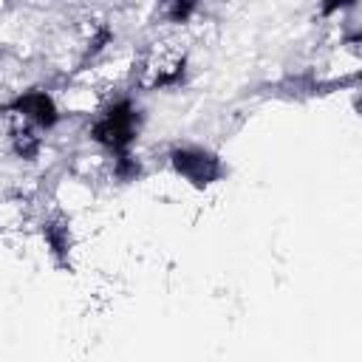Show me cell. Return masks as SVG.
<instances>
[{
    "mask_svg": "<svg viewBox=\"0 0 362 362\" xmlns=\"http://www.w3.org/2000/svg\"><path fill=\"white\" fill-rule=\"evenodd\" d=\"M113 175H116L119 181H133V178L141 175V164H139L130 153H119L116 161H113Z\"/></svg>",
    "mask_w": 362,
    "mask_h": 362,
    "instance_id": "52a82bcc",
    "label": "cell"
},
{
    "mask_svg": "<svg viewBox=\"0 0 362 362\" xmlns=\"http://www.w3.org/2000/svg\"><path fill=\"white\" fill-rule=\"evenodd\" d=\"M6 110L14 113V116H20L25 124L40 127V130H51V127H57V122H59V107H57V102L51 99L48 90H40V88H31V90L17 93V96L6 105Z\"/></svg>",
    "mask_w": 362,
    "mask_h": 362,
    "instance_id": "277c9868",
    "label": "cell"
},
{
    "mask_svg": "<svg viewBox=\"0 0 362 362\" xmlns=\"http://www.w3.org/2000/svg\"><path fill=\"white\" fill-rule=\"evenodd\" d=\"M198 11V0H167V20L170 23H187Z\"/></svg>",
    "mask_w": 362,
    "mask_h": 362,
    "instance_id": "ba28073f",
    "label": "cell"
},
{
    "mask_svg": "<svg viewBox=\"0 0 362 362\" xmlns=\"http://www.w3.org/2000/svg\"><path fill=\"white\" fill-rule=\"evenodd\" d=\"M351 6H356V0H320V14L322 17H334L337 11L351 8Z\"/></svg>",
    "mask_w": 362,
    "mask_h": 362,
    "instance_id": "9c48e42d",
    "label": "cell"
},
{
    "mask_svg": "<svg viewBox=\"0 0 362 362\" xmlns=\"http://www.w3.org/2000/svg\"><path fill=\"white\" fill-rule=\"evenodd\" d=\"M170 167L195 189H206L223 178L226 167L218 153L195 144H178L170 150Z\"/></svg>",
    "mask_w": 362,
    "mask_h": 362,
    "instance_id": "7a4b0ae2",
    "label": "cell"
},
{
    "mask_svg": "<svg viewBox=\"0 0 362 362\" xmlns=\"http://www.w3.org/2000/svg\"><path fill=\"white\" fill-rule=\"evenodd\" d=\"M42 235H45V240H48V246H51V252H54L57 257H65V255H68L71 238H68V223H65L62 218L48 221L45 229H42Z\"/></svg>",
    "mask_w": 362,
    "mask_h": 362,
    "instance_id": "8992f818",
    "label": "cell"
},
{
    "mask_svg": "<svg viewBox=\"0 0 362 362\" xmlns=\"http://www.w3.org/2000/svg\"><path fill=\"white\" fill-rule=\"evenodd\" d=\"M161 3H167V0H161Z\"/></svg>",
    "mask_w": 362,
    "mask_h": 362,
    "instance_id": "30bf717a",
    "label": "cell"
},
{
    "mask_svg": "<svg viewBox=\"0 0 362 362\" xmlns=\"http://www.w3.org/2000/svg\"><path fill=\"white\" fill-rule=\"evenodd\" d=\"M141 130V113L130 99H116L102 110V116L90 124V139L110 150L113 156L130 153L133 141Z\"/></svg>",
    "mask_w": 362,
    "mask_h": 362,
    "instance_id": "6da1fadb",
    "label": "cell"
},
{
    "mask_svg": "<svg viewBox=\"0 0 362 362\" xmlns=\"http://www.w3.org/2000/svg\"><path fill=\"white\" fill-rule=\"evenodd\" d=\"M187 79V54L167 45L156 42L144 59H141V76L139 85L147 90H161V88H178Z\"/></svg>",
    "mask_w": 362,
    "mask_h": 362,
    "instance_id": "3957f363",
    "label": "cell"
},
{
    "mask_svg": "<svg viewBox=\"0 0 362 362\" xmlns=\"http://www.w3.org/2000/svg\"><path fill=\"white\" fill-rule=\"evenodd\" d=\"M11 147L20 158L25 161H34L37 153H40V136L31 133V127H14L11 130Z\"/></svg>",
    "mask_w": 362,
    "mask_h": 362,
    "instance_id": "5b68a950",
    "label": "cell"
}]
</instances>
